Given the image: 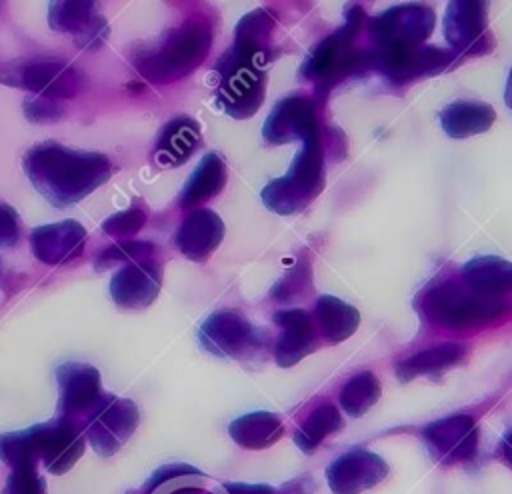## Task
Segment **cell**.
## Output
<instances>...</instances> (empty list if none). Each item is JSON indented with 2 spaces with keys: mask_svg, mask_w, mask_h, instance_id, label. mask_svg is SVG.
<instances>
[{
  "mask_svg": "<svg viewBox=\"0 0 512 494\" xmlns=\"http://www.w3.org/2000/svg\"><path fill=\"white\" fill-rule=\"evenodd\" d=\"M22 168L32 186L58 208L84 200L112 174L108 156L74 150L52 140L28 148Z\"/></svg>",
  "mask_w": 512,
  "mask_h": 494,
  "instance_id": "obj_1",
  "label": "cell"
},
{
  "mask_svg": "<svg viewBox=\"0 0 512 494\" xmlns=\"http://www.w3.org/2000/svg\"><path fill=\"white\" fill-rule=\"evenodd\" d=\"M212 26L194 18L168 30L156 44L132 54L134 68L154 84L174 82L196 70L212 48Z\"/></svg>",
  "mask_w": 512,
  "mask_h": 494,
  "instance_id": "obj_2",
  "label": "cell"
},
{
  "mask_svg": "<svg viewBox=\"0 0 512 494\" xmlns=\"http://www.w3.org/2000/svg\"><path fill=\"white\" fill-rule=\"evenodd\" d=\"M272 50L234 38V44L216 64L218 88L216 100L220 108L244 120L258 112L266 96V62Z\"/></svg>",
  "mask_w": 512,
  "mask_h": 494,
  "instance_id": "obj_3",
  "label": "cell"
},
{
  "mask_svg": "<svg viewBox=\"0 0 512 494\" xmlns=\"http://www.w3.org/2000/svg\"><path fill=\"white\" fill-rule=\"evenodd\" d=\"M416 306L430 324L448 330L480 328L496 322L506 312L502 300L476 294L450 280L422 290Z\"/></svg>",
  "mask_w": 512,
  "mask_h": 494,
  "instance_id": "obj_4",
  "label": "cell"
},
{
  "mask_svg": "<svg viewBox=\"0 0 512 494\" xmlns=\"http://www.w3.org/2000/svg\"><path fill=\"white\" fill-rule=\"evenodd\" d=\"M324 152L320 134L304 140L288 172L268 182L260 194L264 206L276 214L302 212L324 188Z\"/></svg>",
  "mask_w": 512,
  "mask_h": 494,
  "instance_id": "obj_5",
  "label": "cell"
},
{
  "mask_svg": "<svg viewBox=\"0 0 512 494\" xmlns=\"http://www.w3.org/2000/svg\"><path fill=\"white\" fill-rule=\"evenodd\" d=\"M364 22V10L360 6H350L346 10L344 24L318 42L302 64L300 74L318 84L340 78L352 68L368 66V52H358L354 48L356 34Z\"/></svg>",
  "mask_w": 512,
  "mask_h": 494,
  "instance_id": "obj_6",
  "label": "cell"
},
{
  "mask_svg": "<svg viewBox=\"0 0 512 494\" xmlns=\"http://www.w3.org/2000/svg\"><path fill=\"white\" fill-rule=\"evenodd\" d=\"M450 62V50L438 46H376L368 52V66L376 68L390 84H410L444 70Z\"/></svg>",
  "mask_w": 512,
  "mask_h": 494,
  "instance_id": "obj_7",
  "label": "cell"
},
{
  "mask_svg": "<svg viewBox=\"0 0 512 494\" xmlns=\"http://www.w3.org/2000/svg\"><path fill=\"white\" fill-rule=\"evenodd\" d=\"M138 422L140 412L132 400L104 394L102 402L86 418L84 438L100 456H112L128 442Z\"/></svg>",
  "mask_w": 512,
  "mask_h": 494,
  "instance_id": "obj_8",
  "label": "cell"
},
{
  "mask_svg": "<svg viewBox=\"0 0 512 494\" xmlns=\"http://www.w3.org/2000/svg\"><path fill=\"white\" fill-rule=\"evenodd\" d=\"M422 440L428 454L440 466H456L478 452V424L470 414H452L424 426Z\"/></svg>",
  "mask_w": 512,
  "mask_h": 494,
  "instance_id": "obj_9",
  "label": "cell"
},
{
  "mask_svg": "<svg viewBox=\"0 0 512 494\" xmlns=\"http://www.w3.org/2000/svg\"><path fill=\"white\" fill-rule=\"evenodd\" d=\"M264 336L254 324L232 310L210 314L198 330L200 346L218 358H244L264 344Z\"/></svg>",
  "mask_w": 512,
  "mask_h": 494,
  "instance_id": "obj_10",
  "label": "cell"
},
{
  "mask_svg": "<svg viewBox=\"0 0 512 494\" xmlns=\"http://www.w3.org/2000/svg\"><path fill=\"white\" fill-rule=\"evenodd\" d=\"M436 12L426 4H400L384 10L368 24L376 46H422L434 32Z\"/></svg>",
  "mask_w": 512,
  "mask_h": 494,
  "instance_id": "obj_11",
  "label": "cell"
},
{
  "mask_svg": "<svg viewBox=\"0 0 512 494\" xmlns=\"http://www.w3.org/2000/svg\"><path fill=\"white\" fill-rule=\"evenodd\" d=\"M58 384V416L78 424V418H88L102 402L100 372L86 362H64L56 368Z\"/></svg>",
  "mask_w": 512,
  "mask_h": 494,
  "instance_id": "obj_12",
  "label": "cell"
},
{
  "mask_svg": "<svg viewBox=\"0 0 512 494\" xmlns=\"http://www.w3.org/2000/svg\"><path fill=\"white\" fill-rule=\"evenodd\" d=\"M388 470L386 460L376 452L352 448L326 468V480L332 494H360L380 484Z\"/></svg>",
  "mask_w": 512,
  "mask_h": 494,
  "instance_id": "obj_13",
  "label": "cell"
},
{
  "mask_svg": "<svg viewBox=\"0 0 512 494\" xmlns=\"http://www.w3.org/2000/svg\"><path fill=\"white\" fill-rule=\"evenodd\" d=\"M162 286V264L150 256L134 260L116 270L110 278V298L116 306L136 310L154 302Z\"/></svg>",
  "mask_w": 512,
  "mask_h": 494,
  "instance_id": "obj_14",
  "label": "cell"
},
{
  "mask_svg": "<svg viewBox=\"0 0 512 494\" xmlns=\"http://www.w3.org/2000/svg\"><path fill=\"white\" fill-rule=\"evenodd\" d=\"M318 134V114L312 100L306 96H286L280 100L262 126V136L268 144L304 142Z\"/></svg>",
  "mask_w": 512,
  "mask_h": 494,
  "instance_id": "obj_15",
  "label": "cell"
},
{
  "mask_svg": "<svg viewBox=\"0 0 512 494\" xmlns=\"http://www.w3.org/2000/svg\"><path fill=\"white\" fill-rule=\"evenodd\" d=\"M488 8L486 2L456 0L444 12V36L452 52H488Z\"/></svg>",
  "mask_w": 512,
  "mask_h": 494,
  "instance_id": "obj_16",
  "label": "cell"
},
{
  "mask_svg": "<svg viewBox=\"0 0 512 494\" xmlns=\"http://www.w3.org/2000/svg\"><path fill=\"white\" fill-rule=\"evenodd\" d=\"M274 324L282 328V336L274 346V360L288 368L318 348V330L314 318L302 308H284L274 312Z\"/></svg>",
  "mask_w": 512,
  "mask_h": 494,
  "instance_id": "obj_17",
  "label": "cell"
},
{
  "mask_svg": "<svg viewBox=\"0 0 512 494\" xmlns=\"http://www.w3.org/2000/svg\"><path fill=\"white\" fill-rule=\"evenodd\" d=\"M84 242L86 230L76 220L44 224L34 228L30 234V248L34 256L48 266H58L78 258L84 250Z\"/></svg>",
  "mask_w": 512,
  "mask_h": 494,
  "instance_id": "obj_18",
  "label": "cell"
},
{
  "mask_svg": "<svg viewBox=\"0 0 512 494\" xmlns=\"http://www.w3.org/2000/svg\"><path fill=\"white\" fill-rule=\"evenodd\" d=\"M20 86L28 88L36 96L64 100L72 98L82 88L80 72L62 60H34L20 68L18 74Z\"/></svg>",
  "mask_w": 512,
  "mask_h": 494,
  "instance_id": "obj_19",
  "label": "cell"
},
{
  "mask_svg": "<svg viewBox=\"0 0 512 494\" xmlns=\"http://www.w3.org/2000/svg\"><path fill=\"white\" fill-rule=\"evenodd\" d=\"M222 238L224 222L208 208L190 210L174 234L176 248L194 262L206 260L220 246Z\"/></svg>",
  "mask_w": 512,
  "mask_h": 494,
  "instance_id": "obj_20",
  "label": "cell"
},
{
  "mask_svg": "<svg viewBox=\"0 0 512 494\" xmlns=\"http://www.w3.org/2000/svg\"><path fill=\"white\" fill-rule=\"evenodd\" d=\"M56 430V418L24 430L0 434V460L10 468L36 466L42 462Z\"/></svg>",
  "mask_w": 512,
  "mask_h": 494,
  "instance_id": "obj_21",
  "label": "cell"
},
{
  "mask_svg": "<svg viewBox=\"0 0 512 494\" xmlns=\"http://www.w3.org/2000/svg\"><path fill=\"white\" fill-rule=\"evenodd\" d=\"M200 124L190 116H176L166 122L154 144V160L158 166H182L200 146Z\"/></svg>",
  "mask_w": 512,
  "mask_h": 494,
  "instance_id": "obj_22",
  "label": "cell"
},
{
  "mask_svg": "<svg viewBox=\"0 0 512 494\" xmlns=\"http://www.w3.org/2000/svg\"><path fill=\"white\" fill-rule=\"evenodd\" d=\"M466 286L482 296L498 298L512 292V262L500 256H476L462 268Z\"/></svg>",
  "mask_w": 512,
  "mask_h": 494,
  "instance_id": "obj_23",
  "label": "cell"
},
{
  "mask_svg": "<svg viewBox=\"0 0 512 494\" xmlns=\"http://www.w3.org/2000/svg\"><path fill=\"white\" fill-rule=\"evenodd\" d=\"M226 178H228V170H226L224 158L216 152H208L200 160V164L194 168L184 188L180 190V196H178L180 208L192 210L204 204L206 200L214 198L224 188Z\"/></svg>",
  "mask_w": 512,
  "mask_h": 494,
  "instance_id": "obj_24",
  "label": "cell"
},
{
  "mask_svg": "<svg viewBox=\"0 0 512 494\" xmlns=\"http://www.w3.org/2000/svg\"><path fill=\"white\" fill-rule=\"evenodd\" d=\"M468 356V348L458 342H444L432 348L420 350L396 364V376L400 382H410L418 376L440 374Z\"/></svg>",
  "mask_w": 512,
  "mask_h": 494,
  "instance_id": "obj_25",
  "label": "cell"
},
{
  "mask_svg": "<svg viewBox=\"0 0 512 494\" xmlns=\"http://www.w3.org/2000/svg\"><path fill=\"white\" fill-rule=\"evenodd\" d=\"M314 324L328 344H338L356 332L360 324V312L352 304L324 294L316 300Z\"/></svg>",
  "mask_w": 512,
  "mask_h": 494,
  "instance_id": "obj_26",
  "label": "cell"
},
{
  "mask_svg": "<svg viewBox=\"0 0 512 494\" xmlns=\"http://www.w3.org/2000/svg\"><path fill=\"white\" fill-rule=\"evenodd\" d=\"M496 120L490 104L460 100L452 102L440 112V126L450 138H470L486 132Z\"/></svg>",
  "mask_w": 512,
  "mask_h": 494,
  "instance_id": "obj_27",
  "label": "cell"
},
{
  "mask_svg": "<svg viewBox=\"0 0 512 494\" xmlns=\"http://www.w3.org/2000/svg\"><path fill=\"white\" fill-rule=\"evenodd\" d=\"M228 434L238 446L246 450H264L280 440L284 434V424L280 416L258 410L232 420Z\"/></svg>",
  "mask_w": 512,
  "mask_h": 494,
  "instance_id": "obj_28",
  "label": "cell"
},
{
  "mask_svg": "<svg viewBox=\"0 0 512 494\" xmlns=\"http://www.w3.org/2000/svg\"><path fill=\"white\" fill-rule=\"evenodd\" d=\"M84 440L86 438H84L82 426L58 416L54 436H52L50 446L42 458L46 472L56 474V476L68 472L76 464V460L82 456Z\"/></svg>",
  "mask_w": 512,
  "mask_h": 494,
  "instance_id": "obj_29",
  "label": "cell"
},
{
  "mask_svg": "<svg viewBox=\"0 0 512 494\" xmlns=\"http://www.w3.org/2000/svg\"><path fill=\"white\" fill-rule=\"evenodd\" d=\"M342 426H344V420L340 410L334 404L324 402L306 416V420L300 424V428L294 434V442L302 452L308 454V452H314L324 442V438L332 436Z\"/></svg>",
  "mask_w": 512,
  "mask_h": 494,
  "instance_id": "obj_30",
  "label": "cell"
},
{
  "mask_svg": "<svg viewBox=\"0 0 512 494\" xmlns=\"http://www.w3.org/2000/svg\"><path fill=\"white\" fill-rule=\"evenodd\" d=\"M380 394H382V386L376 374L358 372L342 386L338 394V402L348 416L358 418L378 402Z\"/></svg>",
  "mask_w": 512,
  "mask_h": 494,
  "instance_id": "obj_31",
  "label": "cell"
},
{
  "mask_svg": "<svg viewBox=\"0 0 512 494\" xmlns=\"http://www.w3.org/2000/svg\"><path fill=\"white\" fill-rule=\"evenodd\" d=\"M96 18V2H52L48 6V24L56 32L80 36Z\"/></svg>",
  "mask_w": 512,
  "mask_h": 494,
  "instance_id": "obj_32",
  "label": "cell"
},
{
  "mask_svg": "<svg viewBox=\"0 0 512 494\" xmlns=\"http://www.w3.org/2000/svg\"><path fill=\"white\" fill-rule=\"evenodd\" d=\"M312 288V266L306 256L298 258L296 264L280 276V280L272 286L270 296L276 302H292L304 298Z\"/></svg>",
  "mask_w": 512,
  "mask_h": 494,
  "instance_id": "obj_33",
  "label": "cell"
},
{
  "mask_svg": "<svg viewBox=\"0 0 512 494\" xmlns=\"http://www.w3.org/2000/svg\"><path fill=\"white\" fill-rule=\"evenodd\" d=\"M156 248L152 242H140V240H124V242H116L108 248H104L94 266L96 270H106L112 268L116 264H128L134 260H142V258H150L154 256Z\"/></svg>",
  "mask_w": 512,
  "mask_h": 494,
  "instance_id": "obj_34",
  "label": "cell"
},
{
  "mask_svg": "<svg viewBox=\"0 0 512 494\" xmlns=\"http://www.w3.org/2000/svg\"><path fill=\"white\" fill-rule=\"evenodd\" d=\"M146 218H148L146 208L140 204H132L126 210H120V212L108 216L102 222V230H104V234L114 236V238H128V236L136 234L146 224Z\"/></svg>",
  "mask_w": 512,
  "mask_h": 494,
  "instance_id": "obj_35",
  "label": "cell"
},
{
  "mask_svg": "<svg viewBox=\"0 0 512 494\" xmlns=\"http://www.w3.org/2000/svg\"><path fill=\"white\" fill-rule=\"evenodd\" d=\"M44 478L38 474L36 466L10 468L2 494H44Z\"/></svg>",
  "mask_w": 512,
  "mask_h": 494,
  "instance_id": "obj_36",
  "label": "cell"
},
{
  "mask_svg": "<svg viewBox=\"0 0 512 494\" xmlns=\"http://www.w3.org/2000/svg\"><path fill=\"white\" fill-rule=\"evenodd\" d=\"M24 114L30 122L48 124V122H56L64 116V104L60 100H52V98L34 94L24 100Z\"/></svg>",
  "mask_w": 512,
  "mask_h": 494,
  "instance_id": "obj_37",
  "label": "cell"
},
{
  "mask_svg": "<svg viewBox=\"0 0 512 494\" xmlns=\"http://www.w3.org/2000/svg\"><path fill=\"white\" fill-rule=\"evenodd\" d=\"M20 230L18 212L10 204L0 202V248H12L20 240Z\"/></svg>",
  "mask_w": 512,
  "mask_h": 494,
  "instance_id": "obj_38",
  "label": "cell"
},
{
  "mask_svg": "<svg viewBox=\"0 0 512 494\" xmlns=\"http://www.w3.org/2000/svg\"><path fill=\"white\" fill-rule=\"evenodd\" d=\"M198 474H200V472H198L196 468L186 466V464L164 466V468H160V470H156V472L152 474V478H150L148 484H146V492H152L158 484H164V482L170 480V478H178V476H198Z\"/></svg>",
  "mask_w": 512,
  "mask_h": 494,
  "instance_id": "obj_39",
  "label": "cell"
},
{
  "mask_svg": "<svg viewBox=\"0 0 512 494\" xmlns=\"http://www.w3.org/2000/svg\"><path fill=\"white\" fill-rule=\"evenodd\" d=\"M228 494H276V490L268 484H242V482H232L224 484Z\"/></svg>",
  "mask_w": 512,
  "mask_h": 494,
  "instance_id": "obj_40",
  "label": "cell"
},
{
  "mask_svg": "<svg viewBox=\"0 0 512 494\" xmlns=\"http://www.w3.org/2000/svg\"><path fill=\"white\" fill-rule=\"evenodd\" d=\"M496 456L512 470V430H508L500 442H498V448H496Z\"/></svg>",
  "mask_w": 512,
  "mask_h": 494,
  "instance_id": "obj_41",
  "label": "cell"
},
{
  "mask_svg": "<svg viewBox=\"0 0 512 494\" xmlns=\"http://www.w3.org/2000/svg\"><path fill=\"white\" fill-rule=\"evenodd\" d=\"M504 100H506V106L512 110V70L508 74V80H506V88H504Z\"/></svg>",
  "mask_w": 512,
  "mask_h": 494,
  "instance_id": "obj_42",
  "label": "cell"
}]
</instances>
